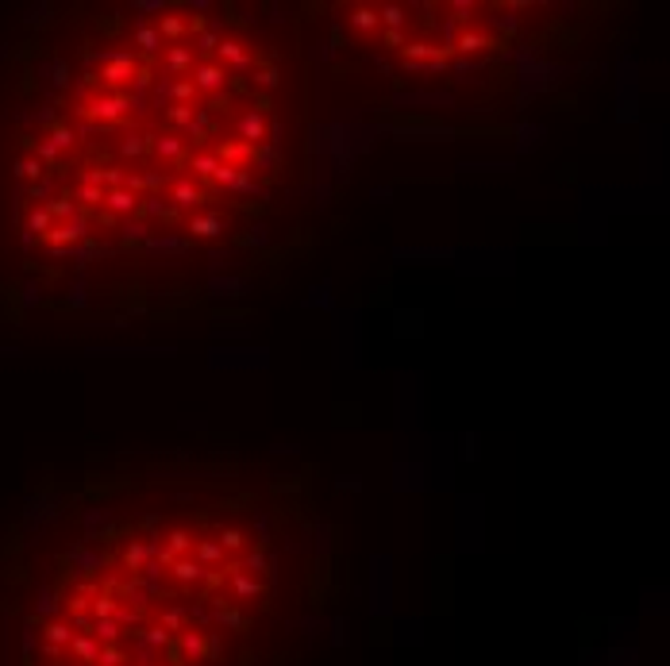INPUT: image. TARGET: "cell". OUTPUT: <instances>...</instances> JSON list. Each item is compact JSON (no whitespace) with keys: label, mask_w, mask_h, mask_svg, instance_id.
Listing matches in <instances>:
<instances>
[{"label":"cell","mask_w":670,"mask_h":666,"mask_svg":"<svg viewBox=\"0 0 670 666\" xmlns=\"http://www.w3.org/2000/svg\"><path fill=\"white\" fill-rule=\"evenodd\" d=\"M189 81H193V89H197V93H204V96H220V93L227 89V81H232V73H227L220 62H193Z\"/></svg>","instance_id":"obj_1"},{"label":"cell","mask_w":670,"mask_h":666,"mask_svg":"<svg viewBox=\"0 0 670 666\" xmlns=\"http://www.w3.org/2000/svg\"><path fill=\"white\" fill-rule=\"evenodd\" d=\"M81 112H85L89 120H96L101 127H108V123L124 120L127 112H132V101H127L124 93H108V96H96V101H89Z\"/></svg>","instance_id":"obj_2"},{"label":"cell","mask_w":670,"mask_h":666,"mask_svg":"<svg viewBox=\"0 0 670 666\" xmlns=\"http://www.w3.org/2000/svg\"><path fill=\"white\" fill-rule=\"evenodd\" d=\"M96 62H101V73H96V77H101L104 85H124V81L135 73V54L132 51L96 54Z\"/></svg>","instance_id":"obj_3"},{"label":"cell","mask_w":670,"mask_h":666,"mask_svg":"<svg viewBox=\"0 0 670 666\" xmlns=\"http://www.w3.org/2000/svg\"><path fill=\"white\" fill-rule=\"evenodd\" d=\"M216 58H220V65H224V70H235V73L251 70V51L239 43V39L220 35V43H216Z\"/></svg>","instance_id":"obj_4"},{"label":"cell","mask_w":670,"mask_h":666,"mask_svg":"<svg viewBox=\"0 0 670 666\" xmlns=\"http://www.w3.org/2000/svg\"><path fill=\"white\" fill-rule=\"evenodd\" d=\"M266 135H270V123H266L263 112H255V108H251V112H243V116L235 120V139H239V143L258 146Z\"/></svg>","instance_id":"obj_5"},{"label":"cell","mask_w":670,"mask_h":666,"mask_svg":"<svg viewBox=\"0 0 670 666\" xmlns=\"http://www.w3.org/2000/svg\"><path fill=\"white\" fill-rule=\"evenodd\" d=\"M185 232L193 235V239H216V235L227 232V216H220V212H197V216H189V227Z\"/></svg>","instance_id":"obj_6"},{"label":"cell","mask_w":670,"mask_h":666,"mask_svg":"<svg viewBox=\"0 0 670 666\" xmlns=\"http://www.w3.org/2000/svg\"><path fill=\"white\" fill-rule=\"evenodd\" d=\"M251 158H255V146L239 143V139H224V143L216 146V162H220V166L239 170V166H247Z\"/></svg>","instance_id":"obj_7"},{"label":"cell","mask_w":670,"mask_h":666,"mask_svg":"<svg viewBox=\"0 0 670 666\" xmlns=\"http://www.w3.org/2000/svg\"><path fill=\"white\" fill-rule=\"evenodd\" d=\"M104 208H108L112 216L132 220L139 212V193H132V189H108V193H104Z\"/></svg>","instance_id":"obj_8"},{"label":"cell","mask_w":670,"mask_h":666,"mask_svg":"<svg viewBox=\"0 0 670 666\" xmlns=\"http://www.w3.org/2000/svg\"><path fill=\"white\" fill-rule=\"evenodd\" d=\"M85 235H89L85 216H73V220H66V224L51 227V232H46V239H51L54 246H62V243H77V239H85Z\"/></svg>","instance_id":"obj_9"},{"label":"cell","mask_w":670,"mask_h":666,"mask_svg":"<svg viewBox=\"0 0 670 666\" xmlns=\"http://www.w3.org/2000/svg\"><path fill=\"white\" fill-rule=\"evenodd\" d=\"M185 31H189V23H185V15H177V12H170V15L158 20V35H162V43H170V46L182 43Z\"/></svg>","instance_id":"obj_10"},{"label":"cell","mask_w":670,"mask_h":666,"mask_svg":"<svg viewBox=\"0 0 670 666\" xmlns=\"http://www.w3.org/2000/svg\"><path fill=\"white\" fill-rule=\"evenodd\" d=\"M489 46V35L486 31H478V27H467V31H459V35H455V43H451V51H462V54H481Z\"/></svg>","instance_id":"obj_11"},{"label":"cell","mask_w":670,"mask_h":666,"mask_svg":"<svg viewBox=\"0 0 670 666\" xmlns=\"http://www.w3.org/2000/svg\"><path fill=\"white\" fill-rule=\"evenodd\" d=\"M347 20H350V27L362 31V35H374V31H381V23H378V8L358 4V8H350V12H347Z\"/></svg>","instance_id":"obj_12"},{"label":"cell","mask_w":670,"mask_h":666,"mask_svg":"<svg viewBox=\"0 0 670 666\" xmlns=\"http://www.w3.org/2000/svg\"><path fill=\"white\" fill-rule=\"evenodd\" d=\"M193 555H197V563L204 566H227V551L216 544V539H197L193 544Z\"/></svg>","instance_id":"obj_13"},{"label":"cell","mask_w":670,"mask_h":666,"mask_svg":"<svg viewBox=\"0 0 670 666\" xmlns=\"http://www.w3.org/2000/svg\"><path fill=\"white\" fill-rule=\"evenodd\" d=\"M170 196H174V204H177V208H197V204L204 201V193H201V189L189 182V177L174 182V189H170Z\"/></svg>","instance_id":"obj_14"},{"label":"cell","mask_w":670,"mask_h":666,"mask_svg":"<svg viewBox=\"0 0 670 666\" xmlns=\"http://www.w3.org/2000/svg\"><path fill=\"white\" fill-rule=\"evenodd\" d=\"M166 70L174 73V77H182V73L193 70V46H166Z\"/></svg>","instance_id":"obj_15"},{"label":"cell","mask_w":670,"mask_h":666,"mask_svg":"<svg viewBox=\"0 0 670 666\" xmlns=\"http://www.w3.org/2000/svg\"><path fill=\"white\" fill-rule=\"evenodd\" d=\"M405 62H436L447 54V46H436V43H405Z\"/></svg>","instance_id":"obj_16"},{"label":"cell","mask_w":670,"mask_h":666,"mask_svg":"<svg viewBox=\"0 0 670 666\" xmlns=\"http://www.w3.org/2000/svg\"><path fill=\"white\" fill-rule=\"evenodd\" d=\"M146 151H154L158 158H177V154H182V139L177 135H146Z\"/></svg>","instance_id":"obj_17"},{"label":"cell","mask_w":670,"mask_h":666,"mask_svg":"<svg viewBox=\"0 0 670 666\" xmlns=\"http://www.w3.org/2000/svg\"><path fill=\"white\" fill-rule=\"evenodd\" d=\"M139 212L151 220H174V208H166V201H162V193H151V196H139Z\"/></svg>","instance_id":"obj_18"},{"label":"cell","mask_w":670,"mask_h":666,"mask_svg":"<svg viewBox=\"0 0 670 666\" xmlns=\"http://www.w3.org/2000/svg\"><path fill=\"white\" fill-rule=\"evenodd\" d=\"M135 46H139L143 54H158V51H166V43H162L158 27H135Z\"/></svg>","instance_id":"obj_19"},{"label":"cell","mask_w":670,"mask_h":666,"mask_svg":"<svg viewBox=\"0 0 670 666\" xmlns=\"http://www.w3.org/2000/svg\"><path fill=\"white\" fill-rule=\"evenodd\" d=\"M405 20H408V12L401 4H381L378 8V23H386V31H401Z\"/></svg>","instance_id":"obj_20"},{"label":"cell","mask_w":670,"mask_h":666,"mask_svg":"<svg viewBox=\"0 0 670 666\" xmlns=\"http://www.w3.org/2000/svg\"><path fill=\"white\" fill-rule=\"evenodd\" d=\"M46 216H51V220H73V216H81V208H77L73 196H58V201L46 204Z\"/></svg>","instance_id":"obj_21"},{"label":"cell","mask_w":670,"mask_h":666,"mask_svg":"<svg viewBox=\"0 0 670 666\" xmlns=\"http://www.w3.org/2000/svg\"><path fill=\"white\" fill-rule=\"evenodd\" d=\"M166 120L174 123V127H182V131H189L193 127V120H197V108L193 104H170V112H166Z\"/></svg>","instance_id":"obj_22"},{"label":"cell","mask_w":670,"mask_h":666,"mask_svg":"<svg viewBox=\"0 0 670 666\" xmlns=\"http://www.w3.org/2000/svg\"><path fill=\"white\" fill-rule=\"evenodd\" d=\"M193 544H197V539H193L185 528H174V532L166 536V551H170V555H189Z\"/></svg>","instance_id":"obj_23"},{"label":"cell","mask_w":670,"mask_h":666,"mask_svg":"<svg viewBox=\"0 0 670 666\" xmlns=\"http://www.w3.org/2000/svg\"><path fill=\"white\" fill-rule=\"evenodd\" d=\"M170 101H174V104H193V101H197V89H193V81H189V77H177L174 85H170Z\"/></svg>","instance_id":"obj_24"},{"label":"cell","mask_w":670,"mask_h":666,"mask_svg":"<svg viewBox=\"0 0 670 666\" xmlns=\"http://www.w3.org/2000/svg\"><path fill=\"white\" fill-rule=\"evenodd\" d=\"M227 189H232V193H243V196H258V193H263V189L255 185V177H251L247 170H235V177L227 182Z\"/></svg>","instance_id":"obj_25"},{"label":"cell","mask_w":670,"mask_h":666,"mask_svg":"<svg viewBox=\"0 0 670 666\" xmlns=\"http://www.w3.org/2000/svg\"><path fill=\"white\" fill-rule=\"evenodd\" d=\"M120 235H124V243H146L151 239V227L143 224V220H124V224H120Z\"/></svg>","instance_id":"obj_26"},{"label":"cell","mask_w":670,"mask_h":666,"mask_svg":"<svg viewBox=\"0 0 670 666\" xmlns=\"http://www.w3.org/2000/svg\"><path fill=\"white\" fill-rule=\"evenodd\" d=\"M216 166H220L216 154H193V158H189V170L197 177H212V174H216Z\"/></svg>","instance_id":"obj_27"},{"label":"cell","mask_w":670,"mask_h":666,"mask_svg":"<svg viewBox=\"0 0 670 666\" xmlns=\"http://www.w3.org/2000/svg\"><path fill=\"white\" fill-rule=\"evenodd\" d=\"M216 544L224 547V551H243V544H247V536H243L239 528H224V532H220V539H216Z\"/></svg>","instance_id":"obj_28"},{"label":"cell","mask_w":670,"mask_h":666,"mask_svg":"<svg viewBox=\"0 0 670 666\" xmlns=\"http://www.w3.org/2000/svg\"><path fill=\"white\" fill-rule=\"evenodd\" d=\"M73 201H81V204H104V189H96V185H77V189H73Z\"/></svg>","instance_id":"obj_29"},{"label":"cell","mask_w":670,"mask_h":666,"mask_svg":"<svg viewBox=\"0 0 670 666\" xmlns=\"http://www.w3.org/2000/svg\"><path fill=\"white\" fill-rule=\"evenodd\" d=\"M146 251H185V239H174V235H151L146 239Z\"/></svg>","instance_id":"obj_30"},{"label":"cell","mask_w":670,"mask_h":666,"mask_svg":"<svg viewBox=\"0 0 670 666\" xmlns=\"http://www.w3.org/2000/svg\"><path fill=\"white\" fill-rule=\"evenodd\" d=\"M143 151H146V135H127L124 143H120V154H124V158H139Z\"/></svg>","instance_id":"obj_31"},{"label":"cell","mask_w":670,"mask_h":666,"mask_svg":"<svg viewBox=\"0 0 670 666\" xmlns=\"http://www.w3.org/2000/svg\"><path fill=\"white\" fill-rule=\"evenodd\" d=\"M27 227H31V232H51V216H46V208H35V212H31V216H27Z\"/></svg>","instance_id":"obj_32"},{"label":"cell","mask_w":670,"mask_h":666,"mask_svg":"<svg viewBox=\"0 0 670 666\" xmlns=\"http://www.w3.org/2000/svg\"><path fill=\"white\" fill-rule=\"evenodd\" d=\"M216 43H220V31H197V46L193 51L208 54V51H216Z\"/></svg>","instance_id":"obj_33"},{"label":"cell","mask_w":670,"mask_h":666,"mask_svg":"<svg viewBox=\"0 0 670 666\" xmlns=\"http://www.w3.org/2000/svg\"><path fill=\"white\" fill-rule=\"evenodd\" d=\"M77 143V135H73L70 127H54V135H51V146L54 151H62V146H73Z\"/></svg>","instance_id":"obj_34"},{"label":"cell","mask_w":670,"mask_h":666,"mask_svg":"<svg viewBox=\"0 0 670 666\" xmlns=\"http://www.w3.org/2000/svg\"><path fill=\"white\" fill-rule=\"evenodd\" d=\"M255 85H258V89H274V85H277V73H274V70H258V73H255Z\"/></svg>","instance_id":"obj_35"},{"label":"cell","mask_w":670,"mask_h":666,"mask_svg":"<svg viewBox=\"0 0 670 666\" xmlns=\"http://www.w3.org/2000/svg\"><path fill=\"white\" fill-rule=\"evenodd\" d=\"M405 43H408L405 31H386V46H389V51H405Z\"/></svg>","instance_id":"obj_36"},{"label":"cell","mask_w":670,"mask_h":666,"mask_svg":"<svg viewBox=\"0 0 670 666\" xmlns=\"http://www.w3.org/2000/svg\"><path fill=\"white\" fill-rule=\"evenodd\" d=\"M20 174H23V177H39V174H43V162H39V158L20 162Z\"/></svg>","instance_id":"obj_37"},{"label":"cell","mask_w":670,"mask_h":666,"mask_svg":"<svg viewBox=\"0 0 670 666\" xmlns=\"http://www.w3.org/2000/svg\"><path fill=\"white\" fill-rule=\"evenodd\" d=\"M139 177H143V185H146V189H154V193L162 189V174H158V170H146V174H139Z\"/></svg>","instance_id":"obj_38"},{"label":"cell","mask_w":670,"mask_h":666,"mask_svg":"<svg viewBox=\"0 0 670 666\" xmlns=\"http://www.w3.org/2000/svg\"><path fill=\"white\" fill-rule=\"evenodd\" d=\"M139 12H166V4H162V0H139Z\"/></svg>","instance_id":"obj_39"},{"label":"cell","mask_w":670,"mask_h":666,"mask_svg":"<svg viewBox=\"0 0 670 666\" xmlns=\"http://www.w3.org/2000/svg\"><path fill=\"white\" fill-rule=\"evenodd\" d=\"M497 27H505V31H517V15H509V12H505V15H497Z\"/></svg>","instance_id":"obj_40"},{"label":"cell","mask_w":670,"mask_h":666,"mask_svg":"<svg viewBox=\"0 0 670 666\" xmlns=\"http://www.w3.org/2000/svg\"><path fill=\"white\" fill-rule=\"evenodd\" d=\"M451 8H455V12H462V15H459V20H467V12H474V4H470V0H455V4H451Z\"/></svg>","instance_id":"obj_41"}]
</instances>
